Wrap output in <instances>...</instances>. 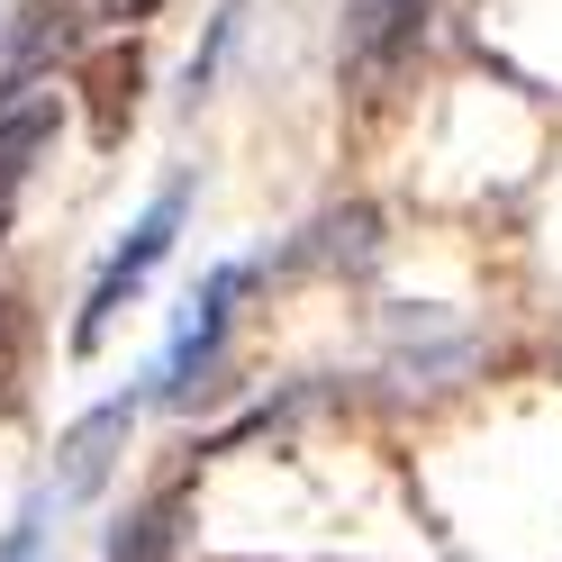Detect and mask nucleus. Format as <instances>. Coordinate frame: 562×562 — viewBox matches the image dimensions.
Returning a JSON list of instances; mask_svg holds the SVG:
<instances>
[{
  "mask_svg": "<svg viewBox=\"0 0 562 562\" xmlns=\"http://www.w3.org/2000/svg\"><path fill=\"white\" fill-rule=\"evenodd\" d=\"M255 291V263H218L191 291V308H182V327H172V345H164V363H155V408H200L209 391L227 381V327H236V300Z\"/></svg>",
  "mask_w": 562,
  "mask_h": 562,
  "instance_id": "obj_1",
  "label": "nucleus"
},
{
  "mask_svg": "<svg viewBox=\"0 0 562 562\" xmlns=\"http://www.w3.org/2000/svg\"><path fill=\"white\" fill-rule=\"evenodd\" d=\"M182 218H191V182L172 172V182L146 200V218H136V227L110 245V263H100L91 300H82V318H74V355H91V345L119 327V308H127L136 291H146V281H155V263L172 255V245H182Z\"/></svg>",
  "mask_w": 562,
  "mask_h": 562,
  "instance_id": "obj_2",
  "label": "nucleus"
},
{
  "mask_svg": "<svg viewBox=\"0 0 562 562\" xmlns=\"http://www.w3.org/2000/svg\"><path fill=\"white\" fill-rule=\"evenodd\" d=\"M381 355H391L400 381H427V391H445L453 372H472L481 336H472L463 318H445V308H391V318H381Z\"/></svg>",
  "mask_w": 562,
  "mask_h": 562,
  "instance_id": "obj_3",
  "label": "nucleus"
},
{
  "mask_svg": "<svg viewBox=\"0 0 562 562\" xmlns=\"http://www.w3.org/2000/svg\"><path fill=\"white\" fill-rule=\"evenodd\" d=\"M136 408H146V391H119V400H100V408H82L74 427H64V453H55V499H91V490L110 481V463H119L127 436H136Z\"/></svg>",
  "mask_w": 562,
  "mask_h": 562,
  "instance_id": "obj_4",
  "label": "nucleus"
},
{
  "mask_svg": "<svg viewBox=\"0 0 562 562\" xmlns=\"http://www.w3.org/2000/svg\"><path fill=\"white\" fill-rule=\"evenodd\" d=\"M427 19H436V0H355V27H345V74H355L363 91H381V82L417 55Z\"/></svg>",
  "mask_w": 562,
  "mask_h": 562,
  "instance_id": "obj_5",
  "label": "nucleus"
},
{
  "mask_svg": "<svg viewBox=\"0 0 562 562\" xmlns=\"http://www.w3.org/2000/svg\"><path fill=\"white\" fill-rule=\"evenodd\" d=\"M64 46H74V0H27L19 27H10V46H0V110L37 91Z\"/></svg>",
  "mask_w": 562,
  "mask_h": 562,
  "instance_id": "obj_6",
  "label": "nucleus"
},
{
  "mask_svg": "<svg viewBox=\"0 0 562 562\" xmlns=\"http://www.w3.org/2000/svg\"><path fill=\"white\" fill-rule=\"evenodd\" d=\"M55 91H27V100H10L0 110V236H10V218H19V191H27V172H37V155L55 146Z\"/></svg>",
  "mask_w": 562,
  "mask_h": 562,
  "instance_id": "obj_7",
  "label": "nucleus"
},
{
  "mask_svg": "<svg viewBox=\"0 0 562 562\" xmlns=\"http://www.w3.org/2000/svg\"><path fill=\"white\" fill-rule=\"evenodd\" d=\"M372 255H381V209L372 200L327 209V218L291 245V263H318V272H372Z\"/></svg>",
  "mask_w": 562,
  "mask_h": 562,
  "instance_id": "obj_8",
  "label": "nucleus"
},
{
  "mask_svg": "<svg viewBox=\"0 0 562 562\" xmlns=\"http://www.w3.org/2000/svg\"><path fill=\"white\" fill-rule=\"evenodd\" d=\"M182 517H191V481L155 490V499L110 536V562H172V553H182Z\"/></svg>",
  "mask_w": 562,
  "mask_h": 562,
  "instance_id": "obj_9",
  "label": "nucleus"
},
{
  "mask_svg": "<svg viewBox=\"0 0 562 562\" xmlns=\"http://www.w3.org/2000/svg\"><path fill=\"white\" fill-rule=\"evenodd\" d=\"M136 82H146V64H136V46H110L91 64V136L100 146H119L127 119H136Z\"/></svg>",
  "mask_w": 562,
  "mask_h": 562,
  "instance_id": "obj_10",
  "label": "nucleus"
},
{
  "mask_svg": "<svg viewBox=\"0 0 562 562\" xmlns=\"http://www.w3.org/2000/svg\"><path fill=\"white\" fill-rule=\"evenodd\" d=\"M27 345H37V308H27L19 291H0V417H10L19 391H27Z\"/></svg>",
  "mask_w": 562,
  "mask_h": 562,
  "instance_id": "obj_11",
  "label": "nucleus"
},
{
  "mask_svg": "<svg viewBox=\"0 0 562 562\" xmlns=\"http://www.w3.org/2000/svg\"><path fill=\"white\" fill-rule=\"evenodd\" d=\"M55 499H46V490H27V499H19V517H10V536H0V562H46V536H55Z\"/></svg>",
  "mask_w": 562,
  "mask_h": 562,
  "instance_id": "obj_12",
  "label": "nucleus"
},
{
  "mask_svg": "<svg viewBox=\"0 0 562 562\" xmlns=\"http://www.w3.org/2000/svg\"><path fill=\"white\" fill-rule=\"evenodd\" d=\"M236 27H245V0H227L218 27H209V46L191 55V100H209V82H218V64H227V46H236Z\"/></svg>",
  "mask_w": 562,
  "mask_h": 562,
  "instance_id": "obj_13",
  "label": "nucleus"
},
{
  "mask_svg": "<svg viewBox=\"0 0 562 562\" xmlns=\"http://www.w3.org/2000/svg\"><path fill=\"white\" fill-rule=\"evenodd\" d=\"M164 10V0H100V19H110V27H146Z\"/></svg>",
  "mask_w": 562,
  "mask_h": 562,
  "instance_id": "obj_14",
  "label": "nucleus"
}]
</instances>
